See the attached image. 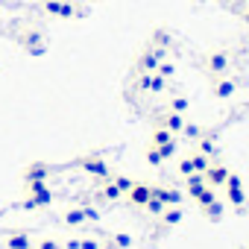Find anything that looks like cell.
<instances>
[{
    "mask_svg": "<svg viewBox=\"0 0 249 249\" xmlns=\"http://www.w3.org/2000/svg\"><path fill=\"white\" fill-rule=\"evenodd\" d=\"M24 188H27V199H24L27 211H41V208L53 205V199H56V194H53V188L47 182H30Z\"/></svg>",
    "mask_w": 249,
    "mask_h": 249,
    "instance_id": "cell-1",
    "label": "cell"
},
{
    "mask_svg": "<svg viewBox=\"0 0 249 249\" xmlns=\"http://www.w3.org/2000/svg\"><path fill=\"white\" fill-rule=\"evenodd\" d=\"M76 167H82L88 176H94L97 182H103V179H111V167H108V161L100 156V153H88V156H79L76 161H73Z\"/></svg>",
    "mask_w": 249,
    "mask_h": 249,
    "instance_id": "cell-2",
    "label": "cell"
},
{
    "mask_svg": "<svg viewBox=\"0 0 249 249\" xmlns=\"http://www.w3.org/2000/svg\"><path fill=\"white\" fill-rule=\"evenodd\" d=\"M223 191H226V202H229V205H234L237 211L246 205V191H243V179H240V173H229V179H226Z\"/></svg>",
    "mask_w": 249,
    "mask_h": 249,
    "instance_id": "cell-3",
    "label": "cell"
},
{
    "mask_svg": "<svg viewBox=\"0 0 249 249\" xmlns=\"http://www.w3.org/2000/svg\"><path fill=\"white\" fill-rule=\"evenodd\" d=\"M176 141H179V138H176V135H170V132H167V129H161V126H156V129H153V138H150V144H153V147H159V153L164 156V161L176 156Z\"/></svg>",
    "mask_w": 249,
    "mask_h": 249,
    "instance_id": "cell-4",
    "label": "cell"
},
{
    "mask_svg": "<svg viewBox=\"0 0 249 249\" xmlns=\"http://www.w3.org/2000/svg\"><path fill=\"white\" fill-rule=\"evenodd\" d=\"M202 65H205V71H208L211 76H226V71H229V65H231V56H229L226 50H214V53H208V56L202 59Z\"/></svg>",
    "mask_w": 249,
    "mask_h": 249,
    "instance_id": "cell-5",
    "label": "cell"
},
{
    "mask_svg": "<svg viewBox=\"0 0 249 249\" xmlns=\"http://www.w3.org/2000/svg\"><path fill=\"white\" fill-rule=\"evenodd\" d=\"M21 176H24V185H30V182H47L53 176V164H47V161H30Z\"/></svg>",
    "mask_w": 249,
    "mask_h": 249,
    "instance_id": "cell-6",
    "label": "cell"
},
{
    "mask_svg": "<svg viewBox=\"0 0 249 249\" xmlns=\"http://www.w3.org/2000/svg\"><path fill=\"white\" fill-rule=\"evenodd\" d=\"M229 173H231V170H229L226 164H220V161H211V164L205 167V173H202V176H205V185H211V188L217 191V188H223V185H226Z\"/></svg>",
    "mask_w": 249,
    "mask_h": 249,
    "instance_id": "cell-7",
    "label": "cell"
},
{
    "mask_svg": "<svg viewBox=\"0 0 249 249\" xmlns=\"http://www.w3.org/2000/svg\"><path fill=\"white\" fill-rule=\"evenodd\" d=\"M161 62H164V50H159V47H150L147 53H141V59H138V68H141V73H156Z\"/></svg>",
    "mask_w": 249,
    "mask_h": 249,
    "instance_id": "cell-8",
    "label": "cell"
},
{
    "mask_svg": "<svg viewBox=\"0 0 249 249\" xmlns=\"http://www.w3.org/2000/svg\"><path fill=\"white\" fill-rule=\"evenodd\" d=\"M150 196H153V185H147V182H135L129 188V194H126L129 205H135V208H144L150 202Z\"/></svg>",
    "mask_w": 249,
    "mask_h": 249,
    "instance_id": "cell-9",
    "label": "cell"
},
{
    "mask_svg": "<svg viewBox=\"0 0 249 249\" xmlns=\"http://www.w3.org/2000/svg\"><path fill=\"white\" fill-rule=\"evenodd\" d=\"M3 246H6V249H33V246H36V240H33V234H30L27 229H15V231H9V234H6Z\"/></svg>",
    "mask_w": 249,
    "mask_h": 249,
    "instance_id": "cell-10",
    "label": "cell"
},
{
    "mask_svg": "<svg viewBox=\"0 0 249 249\" xmlns=\"http://www.w3.org/2000/svg\"><path fill=\"white\" fill-rule=\"evenodd\" d=\"M153 196L164 205V208H170V205H182V199H185V191H179V188H153Z\"/></svg>",
    "mask_w": 249,
    "mask_h": 249,
    "instance_id": "cell-11",
    "label": "cell"
},
{
    "mask_svg": "<svg viewBox=\"0 0 249 249\" xmlns=\"http://www.w3.org/2000/svg\"><path fill=\"white\" fill-rule=\"evenodd\" d=\"M159 126L161 129H167L170 135H182V129H185V114H176V111H164L161 117H159Z\"/></svg>",
    "mask_w": 249,
    "mask_h": 249,
    "instance_id": "cell-12",
    "label": "cell"
},
{
    "mask_svg": "<svg viewBox=\"0 0 249 249\" xmlns=\"http://www.w3.org/2000/svg\"><path fill=\"white\" fill-rule=\"evenodd\" d=\"M234 91H237V82H234L231 76H214L211 94H214L217 100H229V97H234Z\"/></svg>",
    "mask_w": 249,
    "mask_h": 249,
    "instance_id": "cell-13",
    "label": "cell"
},
{
    "mask_svg": "<svg viewBox=\"0 0 249 249\" xmlns=\"http://www.w3.org/2000/svg\"><path fill=\"white\" fill-rule=\"evenodd\" d=\"M44 12L59 15V18H73V15H76V6L71 3V0H47V3H44Z\"/></svg>",
    "mask_w": 249,
    "mask_h": 249,
    "instance_id": "cell-14",
    "label": "cell"
},
{
    "mask_svg": "<svg viewBox=\"0 0 249 249\" xmlns=\"http://www.w3.org/2000/svg\"><path fill=\"white\" fill-rule=\"evenodd\" d=\"M100 199L103 202H117V199H123V194H120V188L111 179H103L100 182Z\"/></svg>",
    "mask_w": 249,
    "mask_h": 249,
    "instance_id": "cell-15",
    "label": "cell"
},
{
    "mask_svg": "<svg viewBox=\"0 0 249 249\" xmlns=\"http://www.w3.org/2000/svg\"><path fill=\"white\" fill-rule=\"evenodd\" d=\"M196 153H202V156H217L220 153V147H217V138L214 135H208V132H202V138L196 141Z\"/></svg>",
    "mask_w": 249,
    "mask_h": 249,
    "instance_id": "cell-16",
    "label": "cell"
},
{
    "mask_svg": "<svg viewBox=\"0 0 249 249\" xmlns=\"http://www.w3.org/2000/svg\"><path fill=\"white\" fill-rule=\"evenodd\" d=\"M179 223H182V208H179V205H170V208L161 211V226H164V229L179 226Z\"/></svg>",
    "mask_w": 249,
    "mask_h": 249,
    "instance_id": "cell-17",
    "label": "cell"
},
{
    "mask_svg": "<svg viewBox=\"0 0 249 249\" xmlns=\"http://www.w3.org/2000/svg\"><path fill=\"white\" fill-rule=\"evenodd\" d=\"M62 223H65L68 229H76V226H82V223H85L82 205H79V208H68V211H65V217H62Z\"/></svg>",
    "mask_w": 249,
    "mask_h": 249,
    "instance_id": "cell-18",
    "label": "cell"
},
{
    "mask_svg": "<svg viewBox=\"0 0 249 249\" xmlns=\"http://www.w3.org/2000/svg\"><path fill=\"white\" fill-rule=\"evenodd\" d=\"M202 214H205L211 223H220V220H223V202H220V199H211L208 205H202Z\"/></svg>",
    "mask_w": 249,
    "mask_h": 249,
    "instance_id": "cell-19",
    "label": "cell"
},
{
    "mask_svg": "<svg viewBox=\"0 0 249 249\" xmlns=\"http://www.w3.org/2000/svg\"><path fill=\"white\" fill-rule=\"evenodd\" d=\"M24 44H27V50H30L33 56H41V53H44V38H41L38 33H30V36L24 38Z\"/></svg>",
    "mask_w": 249,
    "mask_h": 249,
    "instance_id": "cell-20",
    "label": "cell"
},
{
    "mask_svg": "<svg viewBox=\"0 0 249 249\" xmlns=\"http://www.w3.org/2000/svg\"><path fill=\"white\" fill-rule=\"evenodd\" d=\"M202 132H205V129L199 126V123H188V120H185V129H182V135H185L188 141H194V144H196V141L202 138Z\"/></svg>",
    "mask_w": 249,
    "mask_h": 249,
    "instance_id": "cell-21",
    "label": "cell"
},
{
    "mask_svg": "<svg viewBox=\"0 0 249 249\" xmlns=\"http://www.w3.org/2000/svg\"><path fill=\"white\" fill-rule=\"evenodd\" d=\"M129 246H132V234H126V231L111 234V249H129Z\"/></svg>",
    "mask_w": 249,
    "mask_h": 249,
    "instance_id": "cell-22",
    "label": "cell"
},
{
    "mask_svg": "<svg viewBox=\"0 0 249 249\" xmlns=\"http://www.w3.org/2000/svg\"><path fill=\"white\" fill-rule=\"evenodd\" d=\"M164 85H167V79H164L161 73H150V85H147V91H150V94H161V91H164Z\"/></svg>",
    "mask_w": 249,
    "mask_h": 249,
    "instance_id": "cell-23",
    "label": "cell"
},
{
    "mask_svg": "<svg viewBox=\"0 0 249 249\" xmlns=\"http://www.w3.org/2000/svg\"><path fill=\"white\" fill-rule=\"evenodd\" d=\"M188 108H191V100H188V97H182V94H179V97H173V100H170V111L185 114Z\"/></svg>",
    "mask_w": 249,
    "mask_h": 249,
    "instance_id": "cell-24",
    "label": "cell"
},
{
    "mask_svg": "<svg viewBox=\"0 0 249 249\" xmlns=\"http://www.w3.org/2000/svg\"><path fill=\"white\" fill-rule=\"evenodd\" d=\"M194 199H196V205L202 208V205H208L211 199H217V194H214V188H211V185H205V188H202V191H199Z\"/></svg>",
    "mask_w": 249,
    "mask_h": 249,
    "instance_id": "cell-25",
    "label": "cell"
},
{
    "mask_svg": "<svg viewBox=\"0 0 249 249\" xmlns=\"http://www.w3.org/2000/svg\"><path fill=\"white\" fill-rule=\"evenodd\" d=\"M111 182L120 188V194H123V196H126V194H129V188L135 185V179H129V176H111Z\"/></svg>",
    "mask_w": 249,
    "mask_h": 249,
    "instance_id": "cell-26",
    "label": "cell"
},
{
    "mask_svg": "<svg viewBox=\"0 0 249 249\" xmlns=\"http://www.w3.org/2000/svg\"><path fill=\"white\" fill-rule=\"evenodd\" d=\"M147 161H150L153 167H161V164H164V156L159 153V147H153V144L147 147Z\"/></svg>",
    "mask_w": 249,
    "mask_h": 249,
    "instance_id": "cell-27",
    "label": "cell"
},
{
    "mask_svg": "<svg viewBox=\"0 0 249 249\" xmlns=\"http://www.w3.org/2000/svg\"><path fill=\"white\" fill-rule=\"evenodd\" d=\"M194 173H196V167H194V159H191V156H188V159H182V161H179V176L185 179V176H194Z\"/></svg>",
    "mask_w": 249,
    "mask_h": 249,
    "instance_id": "cell-28",
    "label": "cell"
},
{
    "mask_svg": "<svg viewBox=\"0 0 249 249\" xmlns=\"http://www.w3.org/2000/svg\"><path fill=\"white\" fill-rule=\"evenodd\" d=\"M33 249H62V243H59V237H41V240H36Z\"/></svg>",
    "mask_w": 249,
    "mask_h": 249,
    "instance_id": "cell-29",
    "label": "cell"
},
{
    "mask_svg": "<svg viewBox=\"0 0 249 249\" xmlns=\"http://www.w3.org/2000/svg\"><path fill=\"white\" fill-rule=\"evenodd\" d=\"M82 214H85V223H97L100 220V208H94V205H82Z\"/></svg>",
    "mask_w": 249,
    "mask_h": 249,
    "instance_id": "cell-30",
    "label": "cell"
},
{
    "mask_svg": "<svg viewBox=\"0 0 249 249\" xmlns=\"http://www.w3.org/2000/svg\"><path fill=\"white\" fill-rule=\"evenodd\" d=\"M156 73H161V76H164V79H170V76H173V73H176V65H173V62H161V65H159V71H156Z\"/></svg>",
    "mask_w": 249,
    "mask_h": 249,
    "instance_id": "cell-31",
    "label": "cell"
},
{
    "mask_svg": "<svg viewBox=\"0 0 249 249\" xmlns=\"http://www.w3.org/2000/svg\"><path fill=\"white\" fill-rule=\"evenodd\" d=\"M144 208H147V211H150V214H156V217H161V211H164V205H161V202H159V199H156V196H150V202H147V205H144Z\"/></svg>",
    "mask_w": 249,
    "mask_h": 249,
    "instance_id": "cell-32",
    "label": "cell"
},
{
    "mask_svg": "<svg viewBox=\"0 0 249 249\" xmlns=\"http://www.w3.org/2000/svg\"><path fill=\"white\" fill-rule=\"evenodd\" d=\"M79 249H103V243L97 237H79Z\"/></svg>",
    "mask_w": 249,
    "mask_h": 249,
    "instance_id": "cell-33",
    "label": "cell"
},
{
    "mask_svg": "<svg viewBox=\"0 0 249 249\" xmlns=\"http://www.w3.org/2000/svg\"><path fill=\"white\" fill-rule=\"evenodd\" d=\"M156 47H159V50H167V47H170V36L159 30V33H156Z\"/></svg>",
    "mask_w": 249,
    "mask_h": 249,
    "instance_id": "cell-34",
    "label": "cell"
},
{
    "mask_svg": "<svg viewBox=\"0 0 249 249\" xmlns=\"http://www.w3.org/2000/svg\"><path fill=\"white\" fill-rule=\"evenodd\" d=\"M62 249H79V237H68V240L62 243Z\"/></svg>",
    "mask_w": 249,
    "mask_h": 249,
    "instance_id": "cell-35",
    "label": "cell"
},
{
    "mask_svg": "<svg viewBox=\"0 0 249 249\" xmlns=\"http://www.w3.org/2000/svg\"><path fill=\"white\" fill-rule=\"evenodd\" d=\"M243 21H246V24H249V9H246V12H243Z\"/></svg>",
    "mask_w": 249,
    "mask_h": 249,
    "instance_id": "cell-36",
    "label": "cell"
},
{
    "mask_svg": "<svg viewBox=\"0 0 249 249\" xmlns=\"http://www.w3.org/2000/svg\"><path fill=\"white\" fill-rule=\"evenodd\" d=\"M194 3H205V0H194Z\"/></svg>",
    "mask_w": 249,
    "mask_h": 249,
    "instance_id": "cell-37",
    "label": "cell"
},
{
    "mask_svg": "<svg viewBox=\"0 0 249 249\" xmlns=\"http://www.w3.org/2000/svg\"><path fill=\"white\" fill-rule=\"evenodd\" d=\"M246 249H249V246H246Z\"/></svg>",
    "mask_w": 249,
    "mask_h": 249,
    "instance_id": "cell-38",
    "label": "cell"
}]
</instances>
